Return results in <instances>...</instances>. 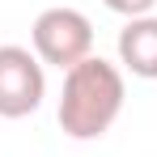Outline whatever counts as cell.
<instances>
[{
  "label": "cell",
  "instance_id": "1",
  "mask_svg": "<svg viewBox=\"0 0 157 157\" xmlns=\"http://www.w3.org/2000/svg\"><path fill=\"white\" fill-rule=\"evenodd\" d=\"M123 110V72L106 59H81L64 77L59 128L72 140H98Z\"/></svg>",
  "mask_w": 157,
  "mask_h": 157
},
{
  "label": "cell",
  "instance_id": "2",
  "mask_svg": "<svg viewBox=\"0 0 157 157\" xmlns=\"http://www.w3.org/2000/svg\"><path fill=\"white\" fill-rule=\"evenodd\" d=\"M89 47H94V26L89 17L77 13V9H47L38 13L34 21V51L43 64H55V68H77L81 59H89Z\"/></svg>",
  "mask_w": 157,
  "mask_h": 157
},
{
  "label": "cell",
  "instance_id": "3",
  "mask_svg": "<svg viewBox=\"0 0 157 157\" xmlns=\"http://www.w3.org/2000/svg\"><path fill=\"white\" fill-rule=\"evenodd\" d=\"M43 64L26 47H0V119H26L43 102Z\"/></svg>",
  "mask_w": 157,
  "mask_h": 157
},
{
  "label": "cell",
  "instance_id": "4",
  "mask_svg": "<svg viewBox=\"0 0 157 157\" xmlns=\"http://www.w3.org/2000/svg\"><path fill=\"white\" fill-rule=\"evenodd\" d=\"M119 59L136 77L157 81V17H136L119 34Z\"/></svg>",
  "mask_w": 157,
  "mask_h": 157
},
{
  "label": "cell",
  "instance_id": "5",
  "mask_svg": "<svg viewBox=\"0 0 157 157\" xmlns=\"http://www.w3.org/2000/svg\"><path fill=\"white\" fill-rule=\"evenodd\" d=\"M110 13H123L128 21H136V17H149V9H153L157 0H102Z\"/></svg>",
  "mask_w": 157,
  "mask_h": 157
}]
</instances>
